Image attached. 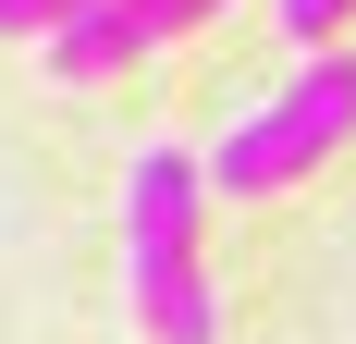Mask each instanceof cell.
<instances>
[{
	"label": "cell",
	"instance_id": "obj_1",
	"mask_svg": "<svg viewBox=\"0 0 356 344\" xmlns=\"http://www.w3.org/2000/svg\"><path fill=\"white\" fill-rule=\"evenodd\" d=\"M123 283H136L147 344H209L221 295H209V172L184 148H136L123 172Z\"/></svg>",
	"mask_w": 356,
	"mask_h": 344
},
{
	"label": "cell",
	"instance_id": "obj_2",
	"mask_svg": "<svg viewBox=\"0 0 356 344\" xmlns=\"http://www.w3.org/2000/svg\"><path fill=\"white\" fill-rule=\"evenodd\" d=\"M344 136H356V49H307V62L209 148V185L221 197H283V185H307Z\"/></svg>",
	"mask_w": 356,
	"mask_h": 344
},
{
	"label": "cell",
	"instance_id": "obj_3",
	"mask_svg": "<svg viewBox=\"0 0 356 344\" xmlns=\"http://www.w3.org/2000/svg\"><path fill=\"white\" fill-rule=\"evenodd\" d=\"M221 0H86L62 37H49V74L62 86H99V74H136V62H160L172 37H197Z\"/></svg>",
	"mask_w": 356,
	"mask_h": 344
},
{
	"label": "cell",
	"instance_id": "obj_4",
	"mask_svg": "<svg viewBox=\"0 0 356 344\" xmlns=\"http://www.w3.org/2000/svg\"><path fill=\"white\" fill-rule=\"evenodd\" d=\"M270 13H283V37H295V49H332V37L356 25V0H270Z\"/></svg>",
	"mask_w": 356,
	"mask_h": 344
}]
</instances>
